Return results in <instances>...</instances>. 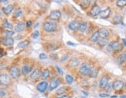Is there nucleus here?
Returning a JSON list of instances; mask_svg holds the SVG:
<instances>
[{
	"instance_id": "1",
	"label": "nucleus",
	"mask_w": 126,
	"mask_h": 98,
	"mask_svg": "<svg viewBox=\"0 0 126 98\" xmlns=\"http://www.w3.org/2000/svg\"><path fill=\"white\" fill-rule=\"evenodd\" d=\"M43 29L46 32H53L57 30V25L54 22H46L43 24Z\"/></svg>"
},
{
	"instance_id": "2",
	"label": "nucleus",
	"mask_w": 126,
	"mask_h": 98,
	"mask_svg": "<svg viewBox=\"0 0 126 98\" xmlns=\"http://www.w3.org/2000/svg\"><path fill=\"white\" fill-rule=\"evenodd\" d=\"M80 73L83 76H90L93 71L92 68L88 64H82L80 67Z\"/></svg>"
},
{
	"instance_id": "3",
	"label": "nucleus",
	"mask_w": 126,
	"mask_h": 98,
	"mask_svg": "<svg viewBox=\"0 0 126 98\" xmlns=\"http://www.w3.org/2000/svg\"><path fill=\"white\" fill-rule=\"evenodd\" d=\"M122 49V46H121L118 41H112L108 45L107 50L109 52H111V51H115V52H119Z\"/></svg>"
},
{
	"instance_id": "4",
	"label": "nucleus",
	"mask_w": 126,
	"mask_h": 98,
	"mask_svg": "<svg viewBox=\"0 0 126 98\" xmlns=\"http://www.w3.org/2000/svg\"><path fill=\"white\" fill-rule=\"evenodd\" d=\"M9 72H10V76L13 79H17L20 76V70L16 66H12L9 69Z\"/></svg>"
},
{
	"instance_id": "5",
	"label": "nucleus",
	"mask_w": 126,
	"mask_h": 98,
	"mask_svg": "<svg viewBox=\"0 0 126 98\" xmlns=\"http://www.w3.org/2000/svg\"><path fill=\"white\" fill-rule=\"evenodd\" d=\"M10 83V77L7 74H0V85L7 86Z\"/></svg>"
},
{
	"instance_id": "6",
	"label": "nucleus",
	"mask_w": 126,
	"mask_h": 98,
	"mask_svg": "<svg viewBox=\"0 0 126 98\" xmlns=\"http://www.w3.org/2000/svg\"><path fill=\"white\" fill-rule=\"evenodd\" d=\"M50 19L52 20H58L61 17V13L60 10H53L50 14Z\"/></svg>"
},
{
	"instance_id": "7",
	"label": "nucleus",
	"mask_w": 126,
	"mask_h": 98,
	"mask_svg": "<svg viewBox=\"0 0 126 98\" xmlns=\"http://www.w3.org/2000/svg\"><path fill=\"white\" fill-rule=\"evenodd\" d=\"M47 87H48V83H47L46 81H43V82H40V83L37 85V89L39 92L43 93L46 90Z\"/></svg>"
},
{
	"instance_id": "8",
	"label": "nucleus",
	"mask_w": 126,
	"mask_h": 98,
	"mask_svg": "<svg viewBox=\"0 0 126 98\" xmlns=\"http://www.w3.org/2000/svg\"><path fill=\"white\" fill-rule=\"evenodd\" d=\"M101 8L99 6L97 5H94L92 6V8L90 9V15L91 16V17H96L97 15H100V13H101Z\"/></svg>"
},
{
	"instance_id": "9",
	"label": "nucleus",
	"mask_w": 126,
	"mask_h": 98,
	"mask_svg": "<svg viewBox=\"0 0 126 98\" xmlns=\"http://www.w3.org/2000/svg\"><path fill=\"white\" fill-rule=\"evenodd\" d=\"M41 76H42V74H41L40 69H34L33 71L32 72V73L30 74V79H31V80H38L39 78H40Z\"/></svg>"
},
{
	"instance_id": "10",
	"label": "nucleus",
	"mask_w": 126,
	"mask_h": 98,
	"mask_svg": "<svg viewBox=\"0 0 126 98\" xmlns=\"http://www.w3.org/2000/svg\"><path fill=\"white\" fill-rule=\"evenodd\" d=\"M112 87L115 90H121L124 87V83L121 80H116L113 83Z\"/></svg>"
},
{
	"instance_id": "11",
	"label": "nucleus",
	"mask_w": 126,
	"mask_h": 98,
	"mask_svg": "<svg viewBox=\"0 0 126 98\" xmlns=\"http://www.w3.org/2000/svg\"><path fill=\"white\" fill-rule=\"evenodd\" d=\"M79 25H80V23L78 20H73L72 22H70L69 23V29L70 30H77L78 29V27H79Z\"/></svg>"
},
{
	"instance_id": "12",
	"label": "nucleus",
	"mask_w": 126,
	"mask_h": 98,
	"mask_svg": "<svg viewBox=\"0 0 126 98\" xmlns=\"http://www.w3.org/2000/svg\"><path fill=\"white\" fill-rule=\"evenodd\" d=\"M59 85H60V81H59L57 79L52 80L50 83V87H49L50 90H53V89H55L57 87H59Z\"/></svg>"
},
{
	"instance_id": "13",
	"label": "nucleus",
	"mask_w": 126,
	"mask_h": 98,
	"mask_svg": "<svg viewBox=\"0 0 126 98\" xmlns=\"http://www.w3.org/2000/svg\"><path fill=\"white\" fill-rule=\"evenodd\" d=\"M108 81H109V79H108V76H103L100 80V83H99L100 87L101 88H105L108 84Z\"/></svg>"
},
{
	"instance_id": "14",
	"label": "nucleus",
	"mask_w": 126,
	"mask_h": 98,
	"mask_svg": "<svg viewBox=\"0 0 126 98\" xmlns=\"http://www.w3.org/2000/svg\"><path fill=\"white\" fill-rule=\"evenodd\" d=\"M26 24H25V22L23 21H20L18 23V24L16 25V27H15V30L16 31V32H21L23 30L25 29L26 27Z\"/></svg>"
},
{
	"instance_id": "15",
	"label": "nucleus",
	"mask_w": 126,
	"mask_h": 98,
	"mask_svg": "<svg viewBox=\"0 0 126 98\" xmlns=\"http://www.w3.org/2000/svg\"><path fill=\"white\" fill-rule=\"evenodd\" d=\"M110 14H111V9H110V8H107V9L101 11L100 17L103 19H105V18H108L110 16Z\"/></svg>"
},
{
	"instance_id": "16",
	"label": "nucleus",
	"mask_w": 126,
	"mask_h": 98,
	"mask_svg": "<svg viewBox=\"0 0 126 98\" xmlns=\"http://www.w3.org/2000/svg\"><path fill=\"white\" fill-rule=\"evenodd\" d=\"M2 43H3V45L6 46H11L14 44V40L12 37H6L2 40Z\"/></svg>"
},
{
	"instance_id": "17",
	"label": "nucleus",
	"mask_w": 126,
	"mask_h": 98,
	"mask_svg": "<svg viewBox=\"0 0 126 98\" xmlns=\"http://www.w3.org/2000/svg\"><path fill=\"white\" fill-rule=\"evenodd\" d=\"M100 33H99V30L96 31V32H94L93 34L91 37H90V41L93 42V43H96L97 41H99L100 39Z\"/></svg>"
},
{
	"instance_id": "18",
	"label": "nucleus",
	"mask_w": 126,
	"mask_h": 98,
	"mask_svg": "<svg viewBox=\"0 0 126 98\" xmlns=\"http://www.w3.org/2000/svg\"><path fill=\"white\" fill-rule=\"evenodd\" d=\"M13 9H14L13 5H9V6L2 8V11L4 12V13H5L6 15H9L13 11Z\"/></svg>"
},
{
	"instance_id": "19",
	"label": "nucleus",
	"mask_w": 126,
	"mask_h": 98,
	"mask_svg": "<svg viewBox=\"0 0 126 98\" xmlns=\"http://www.w3.org/2000/svg\"><path fill=\"white\" fill-rule=\"evenodd\" d=\"M33 69V67L31 65H24L23 67L22 68V75L24 76H26L27 74H29L31 71H32Z\"/></svg>"
},
{
	"instance_id": "20",
	"label": "nucleus",
	"mask_w": 126,
	"mask_h": 98,
	"mask_svg": "<svg viewBox=\"0 0 126 98\" xmlns=\"http://www.w3.org/2000/svg\"><path fill=\"white\" fill-rule=\"evenodd\" d=\"M99 33H100V36L103 38L108 37L110 35V31L107 29H101L99 30Z\"/></svg>"
},
{
	"instance_id": "21",
	"label": "nucleus",
	"mask_w": 126,
	"mask_h": 98,
	"mask_svg": "<svg viewBox=\"0 0 126 98\" xmlns=\"http://www.w3.org/2000/svg\"><path fill=\"white\" fill-rule=\"evenodd\" d=\"M108 40L107 38H103V37H101L98 41V45H99L101 47H104L108 45Z\"/></svg>"
},
{
	"instance_id": "22",
	"label": "nucleus",
	"mask_w": 126,
	"mask_h": 98,
	"mask_svg": "<svg viewBox=\"0 0 126 98\" xmlns=\"http://www.w3.org/2000/svg\"><path fill=\"white\" fill-rule=\"evenodd\" d=\"M29 44H30V41H29L28 40L22 41H21L20 43H19L18 48H26V47L29 45Z\"/></svg>"
},
{
	"instance_id": "23",
	"label": "nucleus",
	"mask_w": 126,
	"mask_h": 98,
	"mask_svg": "<svg viewBox=\"0 0 126 98\" xmlns=\"http://www.w3.org/2000/svg\"><path fill=\"white\" fill-rule=\"evenodd\" d=\"M87 27H88V24H87L86 22H81V23H80L78 30H79L80 32H84L87 29Z\"/></svg>"
},
{
	"instance_id": "24",
	"label": "nucleus",
	"mask_w": 126,
	"mask_h": 98,
	"mask_svg": "<svg viewBox=\"0 0 126 98\" xmlns=\"http://www.w3.org/2000/svg\"><path fill=\"white\" fill-rule=\"evenodd\" d=\"M50 70H49V69H45L44 71L43 72V73H42L41 79H42L43 80H46V79H48L49 76H50Z\"/></svg>"
},
{
	"instance_id": "25",
	"label": "nucleus",
	"mask_w": 126,
	"mask_h": 98,
	"mask_svg": "<svg viewBox=\"0 0 126 98\" xmlns=\"http://www.w3.org/2000/svg\"><path fill=\"white\" fill-rule=\"evenodd\" d=\"M70 65L72 66V67H76L78 65L80 64V61L77 59V58H73L70 61Z\"/></svg>"
},
{
	"instance_id": "26",
	"label": "nucleus",
	"mask_w": 126,
	"mask_h": 98,
	"mask_svg": "<svg viewBox=\"0 0 126 98\" xmlns=\"http://www.w3.org/2000/svg\"><path fill=\"white\" fill-rule=\"evenodd\" d=\"M3 27H5V28H7V29H9V30H12L13 28V24H11L10 23L8 22V20H6V19H5V20H3Z\"/></svg>"
},
{
	"instance_id": "27",
	"label": "nucleus",
	"mask_w": 126,
	"mask_h": 98,
	"mask_svg": "<svg viewBox=\"0 0 126 98\" xmlns=\"http://www.w3.org/2000/svg\"><path fill=\"white\" fill-rule=\"evenodd\" d=\"M113 21L115 23H120L121 21H122V17L119 15H116L113 17Z\"/></svg>"
},
{
	"instance_id": "28",
	"label": "nucleus",
	"mask_w": 126,
	"mask_h": 98,
	"mask_svg": "<svg viewBox=\"0 0 126 98\" xmlns=\"http://www.w3.org/2000/svg\"><path fill=\"white\" fill-rule=\"evenodd\" d=\"M90 1H83L81 3V6L83 9H85L90 6Z\"/></svg>"
},
{
	"instance_id": "29",
	"label": "nucleus",
	"mask_w": 126,
	"mask_h": 98,
	"mask_svg": "<svg viewBox=\"0 0 126 98\" xmlns=\"http://www.w3.org/2000/svg\"><path fill=\"white\" fill-rule=\"evenodd\" d=\"M119 62L120 63H123V62H126V52L122 53L119 58Z\"/></svg>"
},
{
	"instance_id": "30",
	"label": "nucleus",
	"mask_w": 126,
	"mask_h": 98,
	"mask_svg": "<svg viewBox=\"0 0 126 98\" xmlns=\"http://www.w3.org/2000/svg\"><path fill=\"white\" fill-rule=\"evenodd\" d=\"M67 87H62L60 88H59L57 89V94L58 95H60V94H63V93H64L66 91H67Z\"/></svg>"
},
{
	"instance_id": "31",
	"label": "nucleus",
	"mask_w": 126,
	"mask_h": 98,
	"mask_svg": "<svg viewBox=\"0 0 126 98\" xmlns=\"http://www.w3.org/2000/svg\"><path fill=\"white\" fill-rule=\"evenodd\" d=\"M116 5L119 7H123L126 6V0H118L116 2Z\"/></svg>"
},
{
	"instance_id": "32",
	"label": "nucleus",
	"mask_w": 126,
	"mask_h": 98,
	"mask_svg": "<svg viewBox=\"0 0 126 98\" xmlns=\"http://www.w3.org/2000/svg\"><path fill=\"white\" fill-rule=\"evenodd\" d=\"M22 14V11L21 9H15V13H14V17H21Z\"/></svg>"
},
{
	"instance_id": "33",
	"label": "nucleus",
	"mask_w": 126,
	"mask_h": 98,
	"mask_svg": "<svg viewBox=\"0 0 126 98\" xmlns=\"http://www.w3.org/2000/svg\"><path fill=\"white\" fill-rule=\"evenodd\" d=\"M65 78H66V81H67V83L68 84H72V83H73V82H74V78H73L71 76H70V75H67Z\"/></svg>"
},
{
	"instance_id": "34",
	"label": "nucleus",
	"mask_w": 126,
	"mask_h": 98,
	"mask_svg": "<svg viewBox=\"0 0 126 98\" xmlns=\"http://www.w3.org/2000/svg\"><path fill=\"white\" fill-rule=\"evenodd\" d=\"M15 32L14 31H12V30H6V36L8 37H13V35H14Z\"/></svg>"
},
{
	"instance_id": "35",
	"label": "nucleus",
	"mask_w": 126,
	"mask_h": 98,
	"mask_svg": "<svg viewBox=\"0 0 126 98\" xmlns=\"http://www.w3.org/2000/svg\"><path fill=\"white\" fill-rule=\"evenodd\" d=\"M5 95H6V89H0V98H3V97Z\"/></svg>"
},
{
	"instance_id": "36",
	"label": "nucleus",
	"mask_w": 126,
	"mask_h": 98,
	"mask_svg": "<svg viewBox=\"0 0 126 98\" xmlns=\"http://www.w3.org/2000/svg\"><path fill=\"white\" fill-rule=\"evenodd\" d=\"M97 70H93V71L91 72V73H90V77H93V78H94V77H96L97 76Z\"/></svg>"
},
{
	"instance_id": "37",
	"label": "nucleus",
	"mask_w": 126,
	"mask_h": 98,
	"mask_svg": "<svg viewBox=\"0 0 126 98\" xmlns=\"http://www.w3.org/2000/svg\"><path fill=\"white\" fill-rule=\"evenodd\" d=\"M111 89H113L112 87V84H108L107 87H105V89H106V91H108V92H110L111 90Z\"/></svg>"
},
{
	"instance_id": "38",
	"label": "nucleus",
	"mask_w": 126,
	"mask_h": 98,
	"mask_svg": "<svg viewBox=\"0 0 126 98\" xmlns=\"http://www.w3.org/2000/svg\"><path fill=\"white\" fill-rule=\"evenodd\" d=\"M39 58H40V59H46L47 58V55L45 53H41V54H40V55H39Z\"/></svg>"
},
{
	"instance_id": "39",
	"label": "nucleus",
	"mask_w": 126,
	"mask_h": 98,
	"mask_svg": "<svg viewBox=\"0 0 126 98\" xmlns=\"http://www.w3.org/2000/svg\"><path fill=\"white\" fill-rule=\"evenodd\" d=\"M39 35H40V32H39V31H35V32L33 33V38H34V39H36V38H37L38 37H39Z\"/></svg>"
},
{
	"instance_id": "40",
	"label": "nucleus",
	"mask_w": 126,
	"mask_h": 98,
	"mask_svg": "<svg viewBox=\"0 0 126 98\" xmlns=\"http://www.w3.org/2000/svg\"><path fill=\"white\" fill-rule=\"evenodd\" d=\"M68 59V55H64L60 58V62H64Z\"/></svg>"
},
{
	"instance_id": "41",
	"label": "nucleus",
	"mask_w": 126,
	"mask_h": 98,
	"mask_svg": "<svg viewBox=\"0 0 126 98\" xmlns=\"http://www.w3.org/2000/svg\"><path fill=\"white\" fill-rule=\"evenodd\" d=\"M57 69L58 72L60 73V75H63V74H64V72H63V71H62V69H61L60 67H58V66H57Z\"/></svg>"
},
{
	"instance_id": "42",
	"label": "nucleus",
	"mask_w": 126,
	"mask_h": 98,
	"mask_svg": "<svg viewBox=\"0 0 126 98\" xmlns=\"http://www.w3.org/2000/svg\"><path fill=\"white\" fill-rule=\"evenodd\" d=\"M99 96L101 97H110L108 94H107V93H100Z\"/></svg>"
},
{
	"instance_id": "43",
	"label": "nucleus",
	"mask_w": 126,
	"mask_h": 98,
	"mask_svg": "<svg viewBox=\"0 0 126 98\" xmlns=\"http://www.w3.org/2000/svg\"><path fill=\"white\" fill-rule=\"evenodd\" d=\"M31 26H32V22L31 21H28L26 23V27H30Z\"/></svg>"
},
{
	"instance_id": "44",
	"label": "nucleus",
	"mask_w": 126,
	"mask_h": 98,
	"mask_svg": "<svg viewBox=\"0 0 126 98\" xmlns=\"http://www.w3.org/2000/svg\"><path fill=\"white\" fill-rule=\"evenodd\" d=\"M67 45H71V46H75V45H76L75 44H74V43H72V42H70V41H68V42H67Z\"/></svg>"
},
{
	"instance_id": "45",
	"label": "nucleus",
	"mask_w": 126,
	"mask_h": 98,
	"mask_svg": "<svg viewBox=\"0 0 126 98\" xmlns=\"http://www.w3.org/2000/svg\"><path fill=\"white\" fill-rule=\"evenodd\" d=\"M58 98H68V97L67 96H62V97H59Z\"/></svg>"
},
{
	"instance_id": "46",
	"label": "nucleus",
	"mask_w": 126,
	"mask_h": 98,
	"mask_svg": "<svg viewBox=\"0 0 126 98\" xmlns=\"http://www.w3.org/2000/svg\"><path fill=\"white\" fill-rule=\"evenodd\" d=\"M122 41H123V43H124L125 46L126 47V40H125V39H122Z\"/></svg>"
},
{
	"instance_id": "47",
	"label": "nucleus",
	"mask_w": 126,
	"mask_h": 98,
	"mask_svg": "<svg viewBox=\"0 0 126 98\" xmlns=\"http://www.w3.org/2000/svg\"><path fill=\"white\" fill-rule=\"evenodd\" d=\"M121 98H126V95H123V96H121Z\"/></svg>"
},
{
	"instance_id": "48",
	"label": "nucleus",
	"mask_w": 126,
	"mask_h": 98,
	"mask_svg": "<svg viewBox=\"0 0 126 98\" xmlns=\"http://www.w3.org/2000/svg\"><path fill=\"white\" fill-rule=\"evenodd\" d=\"M3 56V53H0V58H2Z\"/></svg>"
},
{
	"instance_id": "49",
	"label": "nucleus",
	"mask_w": 126,
	"mask_h": 98,
	"mask_svg": "<svg viewBox=\"0 0 126 98\" xmlns=\"http://www.w3.org/2000/svg\"><path fill=\"white\" fill-rule=\"evenodd\" d=\"M124 87H125V88H126V82H125V83H124Z\"/></svg>"
},
{
	"instance_id": "50",
	"label": "nucleus",
	"mask_w": 126,
	"mask_h": 98,
	"mask_svg": "<svg viewBox=\"0 0 126 98\" xmlns=\"http://www.w3.org/2000/svg\"><path fill=\"white\" fill-rule=\"evenodd\" d=\"M82 98H87V97H82Z\"/></svg>"
},
{
	"instance_id": "51",
	"label": "nucleus",
	"mask_w": 126,
	"mask_h": 98,
	"mask_svg": "<svg viewBox=\"0 0 126 98\" xmlns=\"http://www.w3.org/2000/svg\"><path fill=\"white\" fill-rule=\"evenodd\" d=\"M0 16H1V13H0Z\"/></svg>"
}]
</instances>
